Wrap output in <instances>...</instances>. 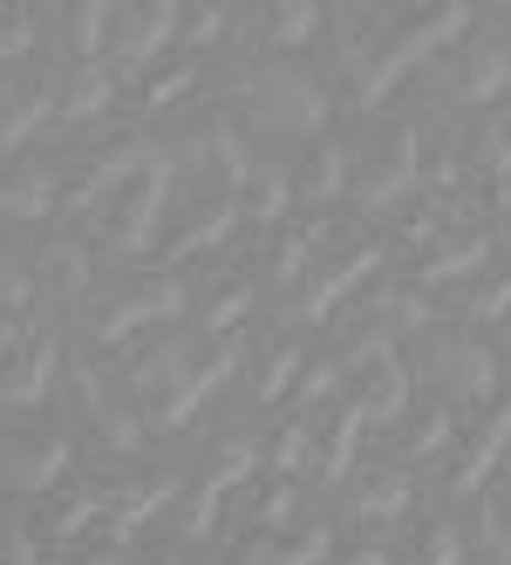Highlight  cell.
I'll list each match as a JSON object with an SVG mask.
<instances>
[{
	"mask_svg": "<svg viewBox=\"0 0 511 565\" xmlns=\"http://www.w3.org/2000/svg\"><path fill=\"white\" fill-rule=\"evenodd\" d=\"M232 89H239V109L259 137H321L328 130V89L294 62H266L239 75Z\"/></svg>",
	"mask_w": 511,
	"mask_h": 565,
	"instance_id": "6da1fadb",
	"label": "cell"
},
{
	"mask_svg": "<svg viewBox=\"0 0 511 565\" xmlns=\"http://www.w3.org/2000/svg\"><path fill=\"white\" fill-rule=\"evenodd\" d=\"M457 34H470V8H437L429 21H416L409 34H396V42L382 49V62H375V68L362 75V83H355V89H362V109H375V103H382V96H388V89H396L403 75H409V68H423V62L437 55L444 42H457Z\"/></svg>",
	"mask_w": 511,
	"mask_h": 565,
	"instance_id": "7a4b0ae2",
	"label": "cell"
},
{
	"mask_svg": "<svg viewBox=\"0 0 511 565\" xmlns=\"http://www.w3.org/2000/svg\"><path fill=\"white\" fill-rule=\"evenodd\" d=\"M164 205H171V157L164 150H150V171H143V184H137V198H130V212H124V225H116V253H150V238H157V225H164Z\"/></svg>",
	"mask_w": 511,
	"mask_h": 565,
	"instance_id": "3957f363",
	"label": "cell"
},
{
	"mask_svg": "<svg viewBox=\"0 0 511 565\" xmlns=\"http://www.w3.org/2000/svg\"><path fill=\"white\" fill-rule=\"evenodd\" d=\"M178 28H184V8H171V0H157V8H130L124 34H116V62H124V68H150L157 55L178 42Z\"/></svg>",
	"mask_w": 511,
	"mask_h": 565,
	"instance_id": "277c9868",
	"label": "cell"
},
{
	"mask_svg": "<svg viewBox=\"0 0 511 565\" xmlns=\"http://www.w3.org/2000/svg\"><path fill=\"white\" fill-rule=\"evenodd\" d=\"M239 361H246V341H239V334H232V341H225V348H219V354L205 361V369H199V375H191V382H184V388H178V395L164 402V409H157V429H184L191 416H199V409H205V395H219V388L232 382V369H239Z\"/></svg>",
	"mask_w": 511,
	"mask_h": 565,
	"instance_id": "5b68a950",
	"label": "cell"
},
{
	"mask_svg": "<svg viewBox=\"0 0 511 565\" xmlns=\"http://www.w3.org/2000/svg\"><path fill=\"white\" fill-rule=\"evenodd\" d=\"M416 178H423V124H409V130L396 137V157H388L375 178H362V205H369V212H388L396 198L416 191Z\"/></svg>",
	"mask_w": 511,
	"mask_h": 565,
	"instance_id": "8992f818",
	"label": "cell"
},
{
	"mask_svg": "<svg viewBox=\"0 0 511 565\" xmlns=\"http://www.w3.org/2000/svg\"><path fill=\"white\" fill-rule=\"evenodd\" d=\"M68 470V443H0V477L14 491H49Z\"/></svg>",
	"mask_w": 511,
	"mask_h": 565,
	"instance_id": "52a82bcc",
	"label": "cell"
},
{
	"mask_svg": "<svg viewBox=\"0 0 511 565\" xmlns=\"http://www.w3.org/2000/svg\"><path fill=\"white\" fill-rule=\"evenodd\" d=\"M437 369H444V382H450L457 395H491V388H498V354L478 348L470 334H450V341L437 348Z\"/></svg>",
	"mask_w": 511,
	"mask_h": 565,
	"instance_id": "ba28073f",
	"label": "cell"
},
{
	"mask_svg": "<svg viewBox=\"0 0 511 565\" xmlns=\"http://www.w3.org/2000/svg\"><path fill=\"white\" fill-rule=\"evenodd\" d=\"M382 266V246H362V253H348L328 279H313V287H307V300H300V320H328V307L334 300H348V294H355L362 287V279Z\"/></svg>",
	"mask_w": 511,
	"mask_h": 565,
	"instance_id": "9c48e42d",
	"label": "cell"
},
{
	"mask_svg": "<svg viewBox=\"0 0 511 565\" xmlns=\"http://www.w3.org/2000/svg\"><path fill=\"white\" fill-rule=\"evenodd\" d=\"M504 443H511V395H504V409L485 423V436L464 450V463H457V491L470 498V491H485V477H491V463L504 457Z\"/></svg>",
	"mask_w": 511,
	"mask_h": 565,
	"instance_id": "30bf717a",
	"label": "cell"
},
{
	"mask_svg": "<svg viewBox=\"0 0 511 565\" xmlns=\"http://www.w3.org/2000/svg\"><path fill=\"white\" fill-rule=\"evenodd\" d=\"M55 369H62V341H55V334H42V341L28 348V361H21V375H8V388H0V395H8L14 409H28V402H42V395H49Z\"/></svg>",
	"mask_w": 511,
	"mask_h": 565,
	"instance_id": "8fae6325",
	"label": "cell"
},
{
	"mask_svg": "<svg viewBox=\"0 0 511 565\" xmlns=\"http://www.w3.org/2000/svg\"><path fill=\"white\" fill-rule=\"evenodd\" d=\"M109 96H116V75L103 62H83L68 75V89H62V116H68V124H89V116L109 109Z\"/></svg>",
	"mask_w": 511,
	"mask_h": 565,
	"instance_id": "7c38bea8",
	"label": "cell"
},
{
	"mask_svg": "<svg viewBox=\"0 0 511 565\" xmlns=\"http://www.w3.org/2000/svg\"><path fill=\"white\" fill-rule=\"evenodd\" d=\"M205 143H212V157H219V164H225V178L232 184H253V143H246V130L239 124H232V116H212V124H205Z\"/></svg>",
	"mask_w": 511,
	"mask_h": 565,
	"instance_id": "4fadbf2b",
	"label": "cell"
},
{
	"mask_svg": "<svg viewBox=\"0 0 511 565\" xmlns=\"http://www.w3.org/2000/svg\"><path fill=\"white\" fill-rule=\"evenodd\" d=\"M491 259V238H457V246H444L437 259H423V287H450V279H470Z\"/></svg>",
	"mask_w": 511,
	"mask_h": 565,
	"instance_id": "5bb4252c",
	"label": "cell"
},
{
	"mask_svg": "<svg viewBox=\"0 0 511 565\" xmlns=\"http://www.w3.org/2000/svg\"><path fill=\"white\" fill-rule=\"evenodd\" d=\"M55 212V178L28 171L14 184H0V218H49Z\"/></svg>",
	"mask_w": 511,
	"mask_h": 565,
	"instance_id": "9a60e30c",
	"label": "cell"
},
{
	"mask_svg": "<svg viewBox=\"0 0 511 565\" xmlns=\"http://www.w3.org/2000/svg\"><path fill=\"white\" fill-rule=\"evenodd\" d=\"M232 225H239V205H212L199 225H191L184 238H178V246L164 253V266H184L191 253H212V246H225V238H232Z\"/></svg>",
	"mask_w": 511,
	"mask_h": 565,
	"instance_id": "2e32d148",
	"label": "cell"
},
{
	"mask_svg": "<svg viewBox=\"0 0 511 565\" xmlns=\"http://www.w3.org/2000/svg\"><path fill=\"white\" fill-rule=\"evenodd\" d=\"M171 498H178V477H164V483H150V491H137V498H130L124 511H116V518H109V539H116V545H130V539H137V532H143V524H150L157 511H164V504H171Z\"/></svg>",
	"mask_w": 511,
	"mask_h": 565,
	"instance_id": "e0dca14e",
	"label": "cell"
},
{
	"mask_svg": "<svg viewBox=\"0 0 511 565\" xmlns=\"http://www.w3.org/2000/svg\"><path fill=\"white\" fill-rule=\"evenodd\" d=\"M511 89V49H485L464 68V103H498Z\"/></svg>",
	"mask_w": 511,
	"mask_h": 565,
	"instance_id": "ac0fdd59",
	"label": "cell"
},
{
	"mask_svg": "<svg viewBox=\"0 0 511 565\" xmlns=\"http://www.w3.org/2000/svg\"><path fill=\"white\" fill-rule=\"evenodd\" d=\"M55 109V89H21V103L0 116V150H21L34 130H42V116Z\"/></svg>",
	"mask_w": 511,
	"mask_h": 565,
	"instance_id": "d6986e66",
	"label": "cell"
},
{
	"mask_svg": "<svg viewBox=\"0 0 511 565\" xmlns=\"http://www.w3.org/2000/svg\"><path fill=\"white\" fill-rule=\"evenodd\" d=\"M328 545H334V539H328V524H313V532H307V539H294V545H266V539H259L239 565H321V558H328Z\"/></svg>",
	"mask_w": 511,
	"mask_h": 565,
	"instance_id": "ffe728a7",
	"label": "cell"
},
{
	"mask_svg": "<svg viewBox=\"0 0 511 565\" xmlns=\"http://www.w3.org/2000/svg\"><path fill=\"white\" fill-rule=\"evenodd\" d=\"M273 28V49H307L313 34H321V8H307V0H287V8H273L266 14Z\"/></svg>",
	"mask_w": 511,
	"mask_h": 565,
	"instance_id": "44dd1931",
	"label": "cell"
},
{
	"mask_svg": "<svg viewBox=\"0 0 511 565\" xmlns=\"http://www.w3.org/2000/svg\"><path fill=\"white\" fill-rule=\"evenodd\" d=\"M68 21H75V55L96 62L103 49H116V21H124V14H116V8H75Z\"/></svg>",
	"mask_w": 511,
	"mask_h": 565,
	"instance_id": "7402d4cb",
	"label": "cell"
},
{
	"mask_svg": "<svg viewBox=\"0 0 511 565\" xmlns=\"http://www.w3.org/2000/svg\"><path fill=\"white\" fill-rule=\"evenodd\" d=\"M171 382H178V388L191 382V375H184V348H178V341H171V348H157V354H143L137 369H130V388H171Z\"/></svg>",
	"mask_w": 511,
	"mask_h": 565,
	"instance_id": "603a6c76",
	"label": "cell"
},
{
	"mask_svg": "<svg viewBox=\"0 0 511 565\" xmlns=\"http://www.w3.org/2000/svg\"><path fill=\"white\" fill-rule=\"evenodd\" d=\"M219 504H225V491H219V483L205 477V491L191 498V511L178 518V539H184V545H205V539L219 532Z\"/></svg>",
	"mask_w": 511,
	"mask_h": 565,
	"instance_id": "cb8c5ba5",
	"label": "cell"
},
{
	"mask_svg": "<svg viewBox=\"0 0 511 565\" xmlns=\"http://www.w3.org/2000/svg\"><path fill=\"white\" fill-rule=\"evenodd\" d=\"M341 184H348V150H341V143H321V164H313V178H307L313 205H334Z\"/></svg>",
	"mask_w": 511,
	"mask_h": 565,
	"instance_id": "d4e9b609",
	"label": "cell"
},
{
	"mask_svg": "<svg viewBox=\"0 0 511 565\" xmlns=\"http://www.w3.org/2000/svg\"><path fill=\"white\" fill-rule=\"evenodd\" d=\"M313 246H321V225H300V232L287 238V246L273 253V279H300V273H307V253H313Z\"/></svg>",
	"mask_w": 511,
	"mask_h": 565,
	"instance_id": "484cf974",
	"label": "cell"
},
{
	"mask_svg": "<svg viewBox=\"0 0 511 565\" xmlns=\"http://www.w3.org/2000/svg\"><path fill=\"white\" fill-rule=\"evenodd\" d=\"M369 429V409L355 402V409L341 416V429H334V450H328V477H348V463H355V436Z\"/></svg>",
	"mask_w": 511,
	"mask_h": 565,
	"instance_id": "4316f807",
	"label": "cell"
},
{
	"mask_svg": "<svg viewBox=\"0 0 511 565\" xmlns=\"http://www.w3.org/2000/svg\"><path fill=\"white\" fill-rule=\"evenodd\" d=\"M253 198H259V205H253L259 218H280L287 212V171L280 164H259L253 171Z\"/></svg>",
	"mask_w": 511,
	"mask_h": 565,
	"instance_id": "83f0119b",
	"label": "cell"
},
{
	"mask_svg": "<svg viewBox=\"0 0 511 565\" xmlns=\"http://www.w3.org/2000/svg\"><path fill=\"white\" fill-rule=\"evenodd\" d=\"M403 504H409V483H403V477H388V483H369V491L355 498V511H362V518H396Z\"/></svg>",
	"mask_w": 511,
	"mask_h": 565,
	"instance_id": "f1b7e54d",
	"label": "cell"
},
{
	"mask_svg": "<svg viewBox=\"0 0 511 565\" xmlns=\"http://www.w3.org/2000/svg\"><path fill=\"white\" fill-rule=\"evenodd\" d=\"M294 375H300V348H280L266 361V375H259V402H280L294 388Z\"/></svg>",
	"mask_w": 511,
	"mask_h": 565,
	"instance_id": "f546056e",
	"label": "cell"
},
{
	"mask_svg": "<svg viewBox=\"0 0 511 565\" xmlns=\"http://www.w3.org/2000/svg\"><path fill=\"white\" fill-rule=\"evenodd\" d=\"M49 259H55V273H62V287H68V294H89V253L75 246V238H62Z\"/></svg>",
	"mask_w": 511,
	"mask_h": 565,
	"instance_id": "4dcf8cb0",
	"label": "cell"
},
{
	"mask_svg": "<svg viewBox=\"0 0 511 565\" xmlns=\"http://www.w3.org/2000/svg\"><path fill=\"white\" fill-rule=\"evenodd\" d=\"M191 83H199V62H184V68H171V75H157V83L143 89V103H150V109H171Z\"/></svg>",
	"mask_w": 511,
	"mask_h": 565,
	"instance_id": "1f68e13d",
	"label": "cell"
},
{
	"mask_svg": "<svg viewBox=\"0 0 511 565\" xmlns=\"http://www.w3.org/2000/svg\"><path fill=\"white\" fill-rule=\"evenodd\" d=\"M382 313H388V328H396V334H416V328H429V307H423L416 294H396V300H382Z\"/></svg>",
	"mask_w": 511,
	"mask_h": 565,
	"instance_id": "d6a6232c",
	"label": "cell"
},
{
	"mask_svg": "<svg viewBox=\"0 0 511 565\" xmlns=\"http://www.w3.org/2000/svg\"><path fill=\"white\" fill-rule=\"evenodd\" d=\"M103 511H109V498H75V504L55 518V539H75V532H83V524H96Z\"/></svg>",
	"mask_w": 511,
	"mask_h": 565,
	"instance_id": "836d02e7",
	"label": "cell"
},
{
	"mask_svg": "<svg viewBox=\"0 0 511 565\" xmlns=\"http://www.w3.org/2000/svg\"><path fill=\"white\" fill-rule=\"evenodd\" d=\"M504 307H511V279H491L485 294H470V320H504Z\"/></svg>",
	"mask_w": 511,
	"mask_h": 565,
	"instance_id": "e575fe53",
	"label": "cell"
},
{
	"mask_svg": "<svg viewBox=\"0 0 511 565\" xmlns=\"http://www.w3.org/2000/svg\"><path fill=\"white\" fill-rule=\"evenodd\" d=\"M246 307H253V287H232V294L205 313V328H219V334H225V328H239V313H246Z\"/></svg>",
	"mask_w": 511,
	"mask_h": 565,
	"instance_id": "d590c367",
	"label": "cell"
},
{
	"mask_svg": "<svg viewBox=\"0 0 511 565\" xmlns=\"http://www.w3.org/2000/svg\"><path fill=\"white\" fill-rule=\"evenodd\" d=\"M28 294H34V287H28V273H21V266H0V307L21 313V307H28Z\"/></svg>",
	"mask_w": 511,
	"mask_h": 565,
	"instance_id": "8d00e7d4",
	"label": "cell"
},
{
	"mask_svg": "<svg viewBox=\"0 0 511 565\" xmlns=\"http://www.w3.org/2000/svg\"><path fill=\"white\" fill-rule=\"evenodd\" d=\"M21 49H34V14H14L8 28H0V62L21 55Z\"/></svg>",
	"mask_w": 511,
	"mask_h": 565,
	"instance_id": "74e56055",
	"label": "cell"
},
{
	"mask_svg": "<svg viewBox=\"0 0 511 565\" xmlns=\"http://www.w3.org/2000/svg\"><path fill=\"white\" fill-rule=\"evenodd\" d=\"M287 511H294V491H287V483H280V491H273V498H266V504L253 511V524H259V532H266V524H280Z\"/></svg>",
	"mask_w": 511,
	"mask_h": 565,
	"instance_id": "f35d334b",
	"label": "cell"
},
{
	"mask_svg": "<svg viewBox=\"0 0 511 565\" xmlns=\"http://www.w3.org/2000/svg\"><path fill=\"white\" fill-rule=\"evenodd\" d=\"M444 443H450V416H429V429H416V457L444 450Z\"/></svg>",
	"mask_w": 511,
	"mask_h": 565,
	"instance_id": "ab89813d",
	"label": "cell"
},
{
	"mask_svg": "<svg viewBox=\"0 0 511 565\" xmlns=\"http://www.w3.org/2000/svg\"><path fill=\"white\" fill-rule=\"evenodd\" d=\"M300 457H307V436H300V429H287V436H280V457H273V463H280V477H287Z\"/></svg>",
	"mask_w": 511,
	"mask_h": 565,
	"instance_id": "60d3db41",
	"label": "cell"
},
{
	"mask_svg": "<svg viewBox=\"0 0 511 565\" xmlns=\"http://www.w3.org/2000/svg\"><path fill=\"white\" fill-rule=\"evenodd\" d=\"M225 8H212V14H199V21H191V42H212V34H225Z\"/></svg>",
	"mask_w": 511,
	"mask_h": 565,
	"instance_id": "b9f144b4",
	"label": "cell"
},
{
	"mask_svg": "<svg viewBox=\"0 0 511 565\" xmlns=\"http://www.w3.org/2000/svg\"><path fill=\"white\" fill-rule=\"evenodd\" d=\"M300 395H307V402H321V395H334V375H328V369H321V375H307V382H300Z\"/></svg>",
	"mask_w": 511,
	"mask_h": 565,
	"instance_id": "7bdbcfd3",
	"label": "cell"
},
{
	"mask_svg": "<svg viewBox=\"0 0 511 565\" xmlns=\"http://www.w3.org/2000/svg\"><path fill=\"white\" fill-rule=\"evenodd\" d=\"M355 565H388V552H362V558H355Z\"/></svg>",
	"mask_w": 511,
	"mask_h": 565,
	"instance_id": "ee69618b",
	"label": "cell"
},
{
	"mask_svg": "<svg viewBox=\"0 0 511 565\" xmlns=\"http://www.w3.org/2000/svg\"><path fill=\"white\" fill-rule=\"evenodd\" d=\"M89 565H124V558H116V552H103V558H89Z\"/></svg>",
	"mask_w": 511,
	"mask_h": 565,
	"instance_id": "f6af8a7d",
	"label": "cell"
},
{
	"mask_svg": "<svg viewBox=\"0 0 511 565\" xmlns=\"http://www.w3.org/2000/svg\"><path fill=\"white\" fill-rule=\"evenodd\" d=\"M157 565H178V558H157Z\"/></svg>",
	"mask_w": 511,
	"mask_h": 565,
	"instance_id": "bcb514c9",
	"label": "cell"
}]
</instances>
